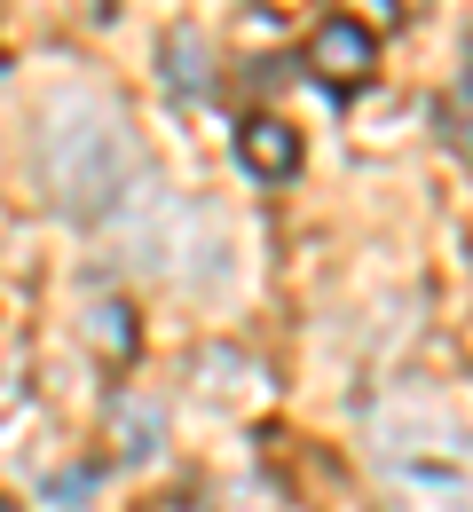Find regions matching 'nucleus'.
Returning <instances> with one entry per match:
<instances>
[{"label": "nucleus", "mask_w": 473, "mask_h": 512, "mask_svg": "<svg viewBox=\"0 0 473 512\" xmlns=\"http://www.w3.org/2000/svg\"><path fill=\"white\" fill-rule=\"evenodd\" d=\"M237 158H245L261 182H284V174L300 166V134L284 127V119H245V127H237Z\"/></svg>", "instance_id": "nucleus-4"}, {"label": "nucleus", "mask_w": 473, "mask_h": 512, "mask_svg": "<svg viewBox=\"0 0 473 512\" xmlns=\"http://www.w3.org/2000/svg\"><path fill=\"white\" fill-rule=\"evenodd\" d=\"M308 71H316L324 87H363V79L379 71V40H371L355 16H332V24L308 32Z\"/></svg>", "instance_id": "nucleus-3"}, {"label": "nucleus", "mask_w": 473, "mask_h": 512, "mask_svg": "<svg viewBox=\"0 0 473 512\" xmlns=\"http://www.w3.org/2000/svg\"><path fill=\"white\" fill-rule=\"evenodd\" d=\"M166 64H174V87H205V48H198V32H174V40H166Z\"/></svg>", "instance_id": "nucleus-7"}, {"label": "nucleus", "mask_w": 473, "mask_h": 512, "mask_svg": "<svg viewBox=\"0 0 473 512\" xmlns=\"http://www.w3.org/2000/svg\"><path fill=\"white\" fill-rule=\"evenodd\" d=\"M0 512H16V505H8V497H0Z\"/></svg>", "instance_id": "nucleus-9"}, {"label": "nucleus", "mask_w": 473, "mask_h": 512, "mask_svg": "<svg viewBox=\"0 0 473 512\" xmlns=\"http://www.w3.org/2000/svg\"><path fill=\"white\" fill-rule=\"evenodd\" d=\"M355 8H379V24H387V16H395V0H355Z\"/></svg>", "instance_id": "nucleus-8"}, {"label": "nucleus", "mask_w": 473, "mask_h": 512, "mask_svg": "<svg viewBox=\"0 0 473 512\" xmlns=\"http://www.w3.org/2000/svg\"><path fill=\"white\" fill-rule=\"evenodd\" d=\"M142 174V142L135 119L95 95V87H64L48 111H40V182L64 213H103L119 205L127 182Z\"/></svg>", "instance_id": "nucleus-2"}, {"label": "nucleus", "mask_w": 473, "mask_h": 512, "mask_svg": "<svg viewBox=\"0 0 473 512\" xmlns=\"http://www.w3.org/2000/svg\"><path fill=\"white\" fill-rule=\"evenodd\" d=\"M371 457L395 512H473V434L434 386H395L371 402Z\"/></svg>", "instance_id": "nucleus-1"}, {"label": "nucleus", "mask_w": 473, "mask_h": 512, "mask_svg": "<svg viewBox=\"0 0 473 512\" xmlns=\"http://www.w3.org/2000/svg\"><path fill=\"white\" fill-rule=\"evenodd\" d=\"M87 347H95L103 363H127V355H135V316H127L119 300H95V308H87Z\"/></svg>", "instance_id": "nucleus-5"}, {"label": "nucleus", "mask_w": 473, "mask_h": 512, "mask_svg": "<svg viewBox=\"0 0 473 512\" xmlns=\"http://www.w3.org/2000/svg\"><path fill=\"white\" fill-rule=\"evenodd\" d=\"M442 127L458 134V150L473 158V40H466V71H458L450 95H442Z\"/></svg>", "instance_id": "nucleus-6"}]
</instances>
